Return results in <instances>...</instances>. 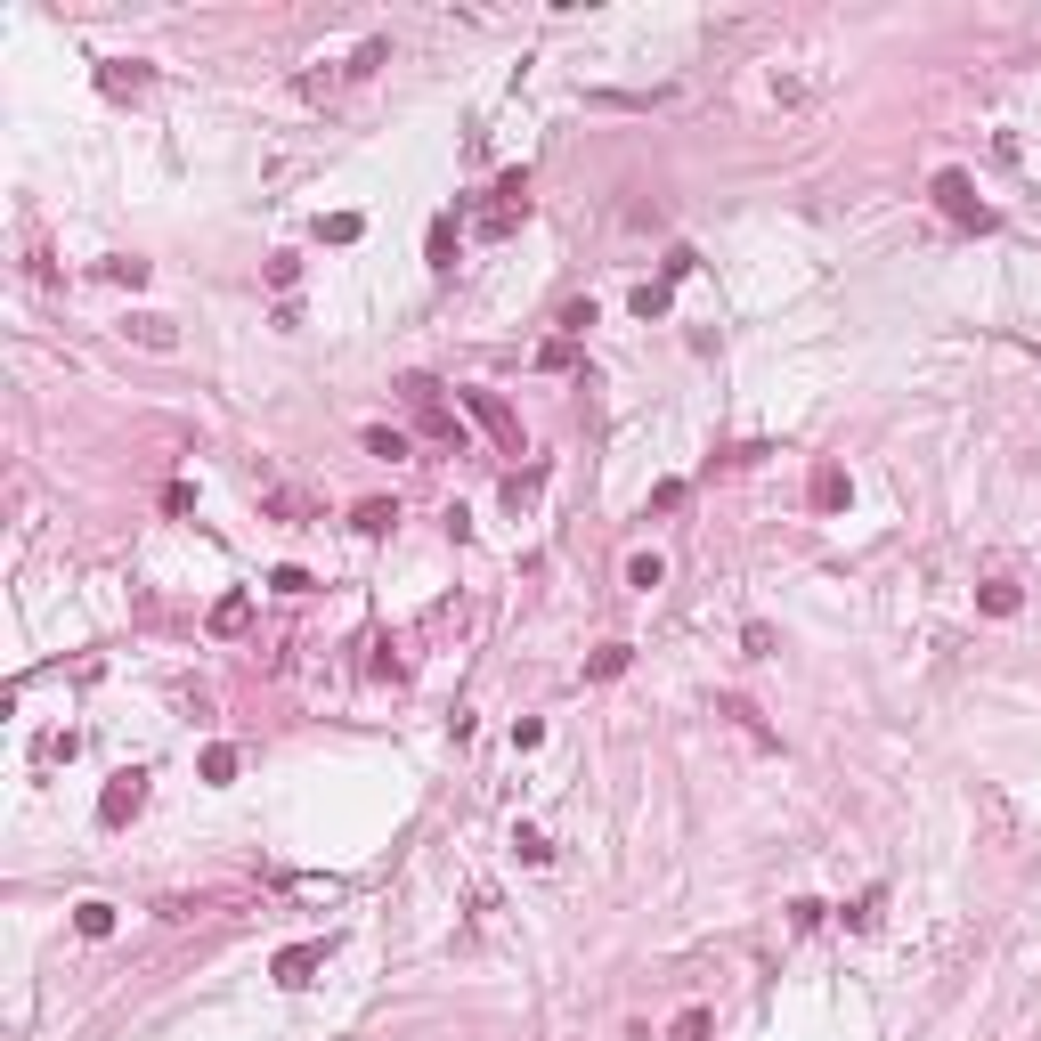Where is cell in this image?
Segmentation results:
<instances>
[{
    "label": "cell",
    "mask_w": 1041,
    "mask_h": 1041,
    "mask_svg": "<svg viewBox=\"0 0 1041 1041\" xmlns=\"http://www.w3.org/2000/svg\"><path fill=\"white\" fill-rule=\"evenodd\" d=\"M139 806H147V773L131 765V773H114V781H106V798H98V822H106V830H122V822L139 814Z\"/></svg>",
    "instance_id": "6da1fadb"
},
{
    "label": "cell",
    "mask_w": 1041,
    "mask_h": 1041,
    "mask_svg": "<svg viewBox=\"0 0 1041 1041\" xmlns=\"http://www.w3.org/2000/svg\"><path fill=\"white\" fill-rule=\"evenodd\" d=\"M936 204H944L960 228H993V212L976 204V188H968V171H936Z\"/></svg>",
    "instance_id": "7a4b0ae2"
},
{
    "label": "cell",
    "mask_w": 1041,
    "mask_h": 1041,
    "mask_svg": "<svg viewBox=\"0 0 1041 1041\" xmlns=\"http://www.w3.org/2000/svg\"><path fill=\"white\" fill-rule=\"evenodd\" d=\"M464 407H472V415H480V423H488V432H497V440H505V448H513V456H521V423H513V407H505V399H497V391H464Z\"/></svg>",
    "instance_id": "3957f363"
},
{
    "label": "cell",
    "mask_w": 1041,
    "mask_h": 1041,
    "mask_svg": "<svg viewBox=\"0 0 1041 1041\" xmlns=\"http://www.w3.org/2000/svg\"><path fill=\"white\" fill-rule=\"evenodd\" d=\"M318 968H326V944H285L277 952V985H310Z\"/></svg>",
    "instance_id": "277c9868"
},
{
    "label": "cell",
    "mask_w": 1041,
    "mask_h": 1041,
    "mask_svg": "<svg viewBox=\"0 0 1041 1041\" xmlns=\"http://www.w3.org/2000/svg\"><path fill=\"white\" fill-rule=\"evenodd\" d=\"M391 521H399V505H383V497H366V505L350 513V529H358V537H391Z\"/></svg>",
    "instance_id": "5b68a950"
},
{
    "label": "cell",
    "mask_w": 1041,
    "mask_h": 1041,
    "mask_svg": "<svg viewBox=\"0 0 1041 1041\" xmlns=\"http://www.w3.org/2000/svg\"><path fill=\"white\" fill-rule=\"evenodd\" d=\"M244 627H253V594H228L212 610V635H244Z\"/></svg>",
    "instance_id": "8992f818"
},
{
    "label": "cell",
    "mask_w": 1041,
    "mask_h": 1041,
    "mask_svg": "<svg viewBox=\"0 0 1041 1041\" xmlns=\"http://www.w3.org/2000/svg\"><path fill=\"white\" fill-rule=\"evenodd\" d=\"M74 928H82L90 944H98V936H114V903H82V911H74Z\"/></svg>",
    "instance_id": "52a82bcc"
},
{
    "label": "cell",
    "mask_w": 1041,
    "mask_h": 1041,
    "mask_svg": "<svg viewBox=\"0 0 1041 1041\" xmlns=\"http://www.w3.org/2000/svg\"><path fill=\"white\" fill-rule=\"evenodd\" d=\"M976 602H985L993 619H1009V610H1017V578H985V594H976Z\"/></svg>",
    "instance_id": "ba28073f"
},
{
    "label": "cell",
    "mask_w": 1041,
    "mask_h": 1041,
    "mask_svg": "<svg viewBox=\"0 0 1041 1041\" xmlns=\"http://www.w3.org/2000/svg\"><path fill=\"white\" fill-rule=\"evenodd\" d=\"M619 667H627V643H602V651L586 659V676H594V684H610V676H619Z\"/></svg>",
    "instance_id": "9c48e42d"
},
{
    "label": "cell",
    "mask_w": 1041,
    "mask_h": 1041,
    "mask_svg": "<svg viewBox=\"0 0 1041 1041\" xmlns=\"http://www.w3.org/2000/svg\"><path fill=\"white\" fill-rule=\"evenodd\" d=\"M236 765H244V757H236L228 741H212V749H204V781H236Z\"/></svg>",
    "instance_id": "30bf717a"
},
{
    "label": "cell",
    "mask_w": 1041,
    "mask_h": 1041,
    "mask_svg": "<svg viewBox=\"0 0 1041 1041\" xmlns=\"http://www.w3.org/2000/svg\"><path fill=\"white\" fill-rule=\"evenodd\" d=\"M513 854H521V863H554V846H545V830H529V822L513 830Z\"/></svg>",
    "instance_id": "8fae6325"
},
{
    "label": "cell",
    "mask_w": 1041,
    "mask_h": 1041,
    "mask_svg": "<svg viewBox=\"0 0 1041 1041\" xmlns=\"http://www.w3.org/2000/svg\"><path fill=\"white\" fill-rule=\"evenodd\" d=\"M366 456H383V464H399V456H407V432H383V423H375V432H366Z\"/></svg>",
    "instance_id": "7c38bea8"
},
{
    "label": "cell",
    "mask_w": 1041,
    "mask_h": 1041,
    "mask_svg": "<svg viewBox=\"0 0 1041 1041\" xmlns=\"http://www.w3.org/2000/svg\"><path fill=\"white\" fill-rule=\"evenodd\" d=\"M537 488H545V464H529V472H513V480H505V505H529V497H537Z\"/></svg>",
    "instance_id": "4fadbf2b"
},
{
    "label": "cell",
    "mask_w": 1041,
    "mask_h": 1041,
    "mask_svg": "<svg viewBox=\"0 0 1041 1041\" xmlns=\"http://www.w3.org/2000/svg\"><path fill=\"white\" fill-rule=\"evenodd\" d=\"M838 497H846V472H838V464H822V472H814V505H822V513H830V505H838Z\"/></svg>",
    "instance_id": "5bb4252c"
},
{
    "label": "cell",
    "mask_w": 1041,
    "mask_h": 1041,
    "mask_svg": "<svg viewBox=\"0 0 1041 1041\" xmlns=\"http://www.w3.org/2000/svg\"><path fill=\"white\" fill-rule=\"evenodd\" d=\"M98 90H114V98H122V90H147V66H106Z\"/></svg>",
    "instance_id": "9a60e30c"
},
{
    "label": "cell",
    "mask_w": 1041,
    "mask_h": 1041,
    "mask_svg": "<svg viewBox=\"0 0 1041 1041\" xmlns=\"http://www.w3.org/2000/svg\"><path fill=\"white\" fill-rule=\"evenodd\" d=\"M432 269H456V220H432Z\"/></svg>",
    "instance_id": "2e32d148"
},
{
    "label": "cell",
    "mask_w": 1041,
    "mask_h": 1041,
    "mask_svg": "<svg viewBox=\"0 0 1041 1041\" xmlns=\"http://www.w3.org/2000/svg\"><path fill=\"white\" fill-rule=\"evenodd\" d=\"M358 228H366L358 212H334V220H318V236H326V244H358Z\"/></svg>",
    "instance_id": "e0dca14e"
},
{
    "label": "cell",
    "mask_w": 1041,
    "mask_h": 1041,
    "mask_svg": "<svg viewBox=\"0 0 1041 1041\" xmlns=\"http://www.w3.org/2000/svg\"><path fill=\"white\" fill-rule=\"evenodd\" d=\"M131 334H139L147 350H171V318H155V310H147V318H131Z\"/></svg>",
    "instance_id": "ac0fdd59"
},
{
    "label": "cell",
    "mask_w": 1041,
    "mask_h": 1041,
    "mask_svg": "<svg viewBox=\"0 0 1041 1041\" xmlns=\"http://www.w3.org/2000/svg\"><path fill=\"white\" fill-rule=\"evenodd\" d=\"M570 358H578V342H570V334H554V342H545V350H537V366H545V375H562V366H570Z\"/></svg>",
    "instance_id": "d6986e66"
},
{
    "label": "cell",
    "mask_w": 1041,
    "mask_h": 1041,
    "mask_svg": "<svg viewBox=\"0 0 1041 1041\" xmlns=\"http://www.w3.org/2000/svg\"><path fill=\"white\" fill-rule=\"evenodd\" d=\"M667 1041H708V1009H684L676 1025H667Z\"/></svg>",
    "instance_id": "ffe728a7"
},
{
    "label": "cell",
    "mask_w": 1041,
    "mask_h": 1041,
    "mask_svg": "<svg viewBox=\"0 0 1041 1041\" xmlns=\"http://www.w3.org/2000/svg\"><path fill=\"white\" fill-rule=\"evenodd\" d=\"M659 578H667V570H659V554H635V562H627V586H643V594H651Z\"/></svg>",
    "instance_id": "44dd1931"
},
{
    "label": "cell",
    "mask_w": 1041,
    "mask_h": 1041,
    "mask_svg": "<svg viewBox=\"0 0 1041 1041\" xmlns=\"http://www.w3.org/2000/svg\"><path fill=\"white\" fill-rule=\"evenodd\" d=\"M659 310H667V277H659V285H635V318H659Z\"/></svg>",
    "instance_id": "7402d4cb"
},
{
    "label": "cell",
    "mask_w": 1041,
    "mask_h": 1041,
    "mask_svg": "<svg viewBox=\"0 0 1041 1041\" xmlns=\"http://www.w3.org/2000/svg\"><path fill=\"white\" fill-rule=\"evenodd\" d=\"M879 903H887V895H879V887H871V895H863V903H854V911H846V928H879Z\"/></svg>",
    "instance_id": "603a6c76"
},
{
    "label": "cell",
    "mask_w": 1041,
    "mask_h": 1041,
    "mask_svg": "<svg viewBox=\"0 0 1041 1041\" xmlns=\"http://www.w3.org/2000/svg\"><path fill=\"white\" fill-rule=\"evenodd\" d=\"M586 326H594V301H570V310H562V334H570V342H578V334H586Z\"/></svg>",
    "instance_id": "cb8c5ba5"
}]
</instances>
